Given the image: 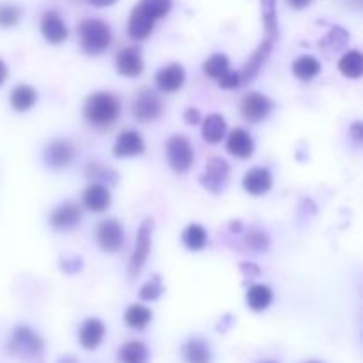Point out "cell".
Listing matches in <instances>:
<instances>
[{"mask_svg": "<svg viewBox=\"0 0 363 363\" xmlns=\"http://www.w3.org/2000/svg\"><path fill=\"white\" fill-rule=\"evenodd\" d=\"M121 113L119 99L108 92H96L85 99L84 116L91 124L99 128L112 126Z\"/></svg>", "mask_w": 363, "mask_h": 363, "instance_id": "6da1fadb", "label": "cell"}, {"mask_svg": "<svg viewBox=\"0 0 363 363\" xmlns=\"http://www.w3.org/2000/svg\"><path fill=\"white\" fill-rule=\"evenodd\" d=\"M78 39L80 46L89 55H99L105 50H108L112 43V30L108 23L98 18H87L82 23H78Z\"/></svg>", "mask_w": 363, "mask_h": 363, "instance_id": "7a4b0ae2", "label": "cell"}, {"mask_svg": "<svg viewBox=\"0 0 363 363\" xmlns=\"http://www.w3.org/2000/svg\"><path fill=\"white\" fill-rule=\"evenodd\" d=\"M11 354L21 358L25 362L39 360L45 350L43 339L35 332H32L28 326H18L14 328L13 335L9 339V346H7Z\"/></svg>", "mask_w": 363, "mask_h": 363, "instance_id": "3957f363", "label": "cell"}, {"mask_svg": "<svg viewBox=\"0 0 363 363\" xmlns=\"http://www.w3.org/2000/svg\"><path fill=\"white\" fill-rule=\"evenodd\" d=\"M167 160L174 172H186L194 163V147L184 135H174L167 142Z\"/></svg>", "mask_w": 363, "mask_h": 363, "instance_id": "277c9868", "label": "cell"}, {"mask_svg": "<svg viewBox=\"0 0 363 363\" xmlns=\"http://www.w3.org/2000/svg\"><path fill=\"white\" fill-rule=\"evenodd\" d=\"M151 234H152V220H144L137 233V241H135V250L130 259V279L140 275L145 261L151 252Z\"/></svg>", "mask_w": 363, "mask_h": 363, "instance_id": "5b68a950", "label": "cell"}, {"mask_svg": "<svg viewBox=\"0 0 363 363\" xmlns=\"http://www.w3.org/2000/svg\"><path fill=\"white\" fill-rule=\"evenodd\" d=\"M131 110H133V116L137 121L151 123V121H155L162 113V99L151 89H142L137 94V98L133 99Z\"/></svg>", "mask_w": 363, "mask_h": 363, "instance_id": "8992f818", "label": "cell"}, {"mask_svg": "<svg viewBox=\"0 0 363 363\" xmlns=\"http://www.w3.org/2000/svg\"><path fill=\"white\" fill-rule=\"evenodd\" d=\"M229 181V163L222 158H211L206 165L201 183L211 194H220Z\"/></svg>", "mask_w": 363, "mask_h": 363, "instance_id": "52a82bcc", "label": "cell"}, {"mask_svg": "<svg viewBox=\"0 0 363 363\" xmlns=\"http://www.w3.org/2000/svg\"><path fill=\"white\" fill-rule=\"evenodd\" d=\"M96 238H98V245L101 247V250L116 254L124 243V230L116 218H108L99 223Z\"/></svg>", "mask_w": 363, "mask_h": 363, "instance_id": "ba28073f", "label": "cell"}, {"mask_svg": "<svg viewBox=\"0 0 363 363\" xmlns=\"http://www.w3.org/2000/svg\"><path fill=\"white\" fill-rule=\"evenodd\" d=\"M273 103L269 101L268 96L261 94V92H250L243 98L241 103V113L250 123H261L266 117L272 113Z\"/></svg>", "mask_w": 363, "mask_h": 363, "instance_id": "9c48e42d", "label": "cell"}, {"mask_svg": "<svg viewBox=\"0 0 363 363\" xmlns=\"http://www.w3.org/2000/svg\"><path fill=\"white\" fill-rule=\"evenodd\" d=\"M82 222V209L77 202H64L50 215V225L57 230H71Z\"/></svg>", "mask_w": 363, "mask_h": 363, "instance_id": "30bf717a", "label": "cell"}, {"mask_svg": "<svg viewBox=\"0 0 363 363\" xmlns=\"http://www.w3.org/2000/svg\"><path fill=\"white\" fill-rule=\"evenodd\" d=\"M155 18L138 4L130 14V21H128V34L135 41H144L155 30Z\"/></svg>", "mask_w": 363, "mask_h": 363, "instance_id": "8fae6325", "label": "cell"}, {"mask_svg": "<svg viewBox=\"0 0 363 363\" xmlns=\"http://www.w3.org/2000/svg\"><path fill=\"white\" fill-rule=\"evenodd\" d=\"M73 144L69 140H62V138H57V140L50 142L45 149V162L52 169H64V167H67L73 162Z\"/></svg>", "mask_w": 363, "mask_h": 363, "instance_id": "7c38bea8", "label": "cell"}, {"mask_svg": "<svg viewBox=\"0 0 363 363\" xmlns=\"http://www.w3.org/2000/svg\"><path fill=\"white\" fill-rule=\"evenodd\" d=\"M41 32L46 41L52 43V45H60V43L66 41L67 34H69L62 16L59 13H55V11L45 13V16L41 20Z\"/></svg>", "mask_w": 363, "mask_h": 363, "instance_id": "4fadbf2b", "label": "cell"}, {"mask_svg": "<svg viewBox=\"0 0 363 363\" xmlns=\"http://www.w3.org/2000/svg\"><path fill=\"white\" fill-rule=\"evenodd\" d=\"M116 64L117 71H119V74H123V77L135 78L144 71V60H142L140 50H138L137 46H128V48L121 50V52L117 53Z\"/></svg>", "mask_w": 363, "mask_h": 363, "instance_id": "5bb4252c", "label": "cell"}, {"mask_svg": "<svg viewBox=\"0 0 363 363\" xmlns=\"http://www.w3.org/2000/svg\"><path fill=\"white\" fill-rule=\"evenodd\" d=\"M269 52H272V39H264V41L259 45V48L252 53L250 59L247 60L243 69L240 71L241 84H248V82H252L255 77H257L262 64H264L266 59L269 57Z\"/></svg>", "mask_w": 363, "mask_h": 363, "instance_id": "9a60e30c", "label": "cell"}, {"mask_svg": "<svg viewBox=\"0 0 363 363\" xmlns=\"http://www.w3.org/2000/svg\"><path fill=\"white\" fill-rule=\"evenodd\" d=\"M145 149L144 138L137 131H124L117 137L116 145H113V155L117 158H130V156L142 155Z\"/></svg>", "mask_w": 363, "mask_h": 363, "instance_id": "2e32d148", "label": "cell"}, {"mask_svg": "<svg viewBox=\"0 0 363 363\" xmlns=\"http://www.w3.org/2000/svg\"><path fill=\"white\" fill-rule=\"evenodd\" d=\"M184 69L181 64H169V66L162 67L156 74V85L160 91L163 92H176L183 87L184 84Z\"/></svg>", "mask_w": 363, "mask_h": 363, "instance_id": "e0dca14e", "label": "cell"}, {"mask_svg": "<svg viewBox=\"0 0 363 363\" xmlns=\"http://www.w3.org/2000/svg\"><path fill=\"white\" fill-rule=\"evenodd\" d=\"M103 337H105V325L99 319H87L78 332V340L87 351L98 350L99 344L103 342Z\"/></svg>", "mask_w": 363, "mask_h": 363, "instance_id": "ac0fdd59", "label": "cell"}, {"mask_svg": "<svg viewBox=\"0 0 363 363\" xmlns=\"http://www.w3.org/2000/svg\"><path fill=\"white\" fill-rule=\"evenodd\" d=\"M272 184V174H269L268 169H262V167L248 170L243 177V188L250 195H255V197H257V195H264L266 191H269Z\"/></svg>", "mask_w": 363, "mask_h": 363, "instance_id": "d6986e66", "label": "cell"}, {"mask_svg": "<svg viewBox=\"0 0 363 363\" xmlns=\"http://www.w3.org/2000/svg\"><path fill=\"white\" fill-rule=\"evenodd\" d=\"M227 151L236 158H250L254 155V140L247 131L236 128L227 138Z\"/></svg>", "mask_w": 363, "mask_h": 363, "instance_id": "ffe728a7", "label": "cell"}, {"mask_svg": "<svg viewBox=\"0 0 363 363\" xmlns=\"http://www.w3.org/2000/svg\"><path fill=\"white\" fill-rule=\"evenodd\" d=\"M112 197H110L108 188L103 184H91L87 190L84 191V204L85 208L91 209L94 213H103L108 209Z\"/></svg>", "mask_w": 363, "mask_h": 363, "instance_id": "44dd1931", "label": "cell"}, {"mask_svg": "<svg viewBox=\"0 0 363 363\" xmlns=\"http://www.w3.org/2000/svg\"><path fill=\"white\" fill-rule=\"evenodd\" d=\"M38 101V92L30 85H18L11 92V106H13L16 112H27Z\"/></svg>", "mask_w": 363, "mask_h": 363, "instance_id": "7402d4cb", "label": "cell"}, {"mask_svg": "<svg viewBox=\"0 0 363 363\" xmlns=\"http://www.w3.org/2000/svg\"><path fill=\"white\" fill-rule=\"evenodd\" d=\"M149 350L140 340H130L119 350V363H147Z\"/></svg>", "mask_w": 363, "mask_h": 363, "instance_id": "603a6c76", "label": "cell"}, {"mask_svg": "<svg viewBox=\"0 0 363 363\" xmlns=\"http://www.w3.org/2000/svg\"><path fill=\"white\" fill-rule=\"evenodd\" d=\"M225 131L227 123L220 113H213V116H208L204 119V124H202V137L209 144H216V142L222 140L225 137Z\"/></svg>", "mask_w": 363, "mask_h": 363, "instance_id": "cb8c5ba5", "label": "cell"}, {"mask_svg": "<svg viewBox=\"0 0 363 363\" xmlns=\"http://www.w3.org/2000/svg\"><path fill=\"white\" fill-rule=\"evenodd\" d=\"M272 301H273V293L269 287L257 284V286H252L250 289H248L247 303L254 312L266 311V308L272 305Z\"/></svg>", "mask_w": 363, "mask_h": 363, "instance_id": "d4e9b609", "label": "cell"}, {"mask_svg": "<svg viewBox=\"0 0 363 363\" xmlns=\"http://www.w3.org/2000/svg\"><path fill=\"white\" fill-rule=\"evenodd\" d=\"M184 360L186 363H209L211 362V351L208 344L201 339H191L184 344Z\"/></svg>", "mask_w": 363, "mask_h": 363, "instance_id": "484cf974", "label": "cell"}, {"mask_svg": "<svg viewBox=\"0 0 363 363\" xmlns=\"http://www.w3.org/2000/svg\"><path fill=\"white\" fill-rule=\"evenodd\" d=\"M339 69L346 78H360L363 74V55L358 50H351L339 60Z\"/></svg>", "mask_w": 363, "mask_h": 363, "instance_id": "4316f807", "label": "cell"}, {"mask_svg": "<svg viewBox=\"0 0 363 363\" xmlns=\"http://www.w3.org/2000/svg\"><path fill=\"white\" fill-rule=\"evenodd\" d=\"M319 71H321V64H319V60L312 55L300 57V59L294 60L293 64V73L296 74V78H300V80L303 82H308L314 77H318Z\"/></svg>", "mask_w": 363, "mask_h": 363, "instance_id": "83f0119b", "label": "cell"}, {"mask_svg": "<svg viewBox=\"0 0 363 363\" xmlns=\"http://www.w3.org/2000/svg\"><path fill=\"white\" fill-rule=\"evenodd\" d=\"M151 319L152 312L144 305H131L126 311V315H124L126 325L133 330H144L151 323Z\"/></svg>", "mask_w": 363, "mask_h": 363, "instance_id": "f1b7e54d", "label": "cell"}, {"mask_svg": "<svg viewBox=\"0 0 363 363\" xmlns=\"http://www.w3.org/2000/svg\"><path fill=\"white\" fill-rule=\"evenodd\" d=\"M183 243L191 252L202 250L206 247V243H208V234H206L204 227L197 225V223L188 225L183 233Z\"/></svg>", "mask_w": 363, "mask_h": 363, "instance_id": "f546056e", "label": "cell"}, {"mask_svg": "<svg viewBox=\"0 0 363 363\" xmlns=\"http://www.w3.org/2000/svg\"><path fill=\"white\" fill-rule=\"evenodd\" d=\"M262 4V21H264L266 32H268V39H277L279 35V23H277V0H261Z\"/></svg>", "mask_w": 363, "mask_h": 363, "instance_id": "4dcf8cb0", "label": "cell"}, {"mask_svg": "<svg viewBox=\"0 0 363 363\" xmlns=\"http://www.w3.org/2000/svg\"><path fill=\"white\" fill-rule=\"evenodd\" d=\"M21 16H23V9L18 4L2 2L0 4V27L9 28L16 27L20 23Z\"/></svg>", "mask_w": 363, "mask_h": 363, "instance_id": "1f68e13d", "label": "cell"}, {"mask_svg": "<svg viewBox=\"0 0 363 363\" xmlns=\"http://www.w3.org/2000/svg\"><path fill=\"white\" fill-rule=\"evenodd\" d=\"M202 69L208 77L211 78H220L229 71V59L222 53H215V55L209 57L204 64H202Z\"/></svg>", "mask_w": 363, "mask_h": 363, "instance_id": "d6a6232c", "label": "cell"}, {"mask_svg": "<svg viewBox=\"0 0 363 363\" xmlns=\"http://www.w3.org/2000/svg\"><path fill=\"white\" fill-rule=\"evenodd\" d=\"M140 6L151 14L155 20H160V18L167 16L172 7V0H142Z\"/></svg>", "mask_w": 363, "mask_h": 363, "instance_id": "836d02e7", "label": "cell"}, {"mask_svg": "<svg viewBox=\"0 0 363 363\" xmlns=\"http://www.w3.org/2000/svg\"><path fill=\"white\" fill-rule=\"evenodd\" d=\"M163 293V287L162 284H160V280H151V282H147L145 286H142L140 289V298L144 301H155L158 300L160 294Z\"/></svg>", "mask_w": 363, "mask_h": 363, "instance_id": "e575fe53", "label": "cell"}, {"mask_svg": "<svg viewBox=\"0 0 363 363\" xmlns=\"http://www.w3.org/2000/svg\"><path fill=\"white\" fill-rule=\"evenodd\" d=\"M218 84L222 89H236L241 85L240 73H233V71H227L223 77L218 78Z\"/></svg>", "mask_w": 363, "mask_h": 363, "instance_id": "d590c367", "label": "cell"}, {"mask_svg": "<svg viewBox=\"0 0 363 363\" xmlns=\"http://www.w3.org/2000/svg\"><path fill=\"white\" fill-rule=\"evenodd\" d=\"M184 121H186L188 124H199L201 123V113H199L197 108H188L186 112H184Z\"/></svg>", "mask_w": 363, "mask_h": 363, "instance_id": "8d00e7d4", "label": "cell"}, {"mask_svg": "<svg viewBox=\"0 0 363 363\" xmlns=\"http://www.w3.org/2000/svg\"><path fill=\"white\" fill-rule=\"evenodd\" d=\"M311 2L312 0H287V4L294 9H305V7L311 6Z\"/></svg>", "mask_w": 363, "mask_h": 363, "instance_id": "74e56055", "label": "cell"}, {"mask_svg": "<svg viewBox=\"0 0 363 363\" xmlns=\"http://www.w3.org/2000/svg\"><path fill=\"white\" fill-rule=\"evenodd\" d=\"M89 2H91L94 7H110L113 6V4L119 2V0H89Z\"/></svg>", "mask_w": 363, "mask_h": 363, "instance_id": "f35d334b", "label": "cell"}, {"mask_svg": "<svg viewBox=\"0 0 363 363\" xmlns=\"http://www.w3.org/2000/svg\"><path fill=\"white\" fill-rule=\"evenodd\" d=\"M351 133H353L354 140H357V142H360V140H362V124H360V123H357V124H354V126L351 128Z\"/></svg>", "mask_w": 363, "mask_h": 363, "instance_id": "ab89813d", "label": "cell"}, {"mask_svg": "<svg viewBox=\"0 0 363 363\" xmlns=\"http://www.w3.org/2000/svg\"><path fill=\"white\" fill-rule=\"evenodd\" d=\"M6 78H7V66L4 60H0V85L6 82Z\"/></svg>", "mask_w": 363, "mask_h": 363, "instance_id": "60d3db41", "label": "cell"}, {"mask_svg": "<svg viewBox=\"0 0 363 363\" xmlns=\"http://www.w3.org/2000/svg\"><path fill=\"white\" fill-rule=\"evenodd\" d=\"M57 363H78V362H77V358H74V357H60L59 362H57Z\"/></svg>", "mask_w": 363, "mask_h": 363, "instance_id": "b9f144b4", "label": "cell"}, {"mask_svg": "<svg viewBox=\"0 0 363 363\" xmlns=\"http://www.w3.org/2000/svg\"><path fill=\"white\" fill-rule=\"evenodd\" d=\"M259 363H277V362H272V360H268V362H259Z\"/></svg>", "mask_w": 363, "mask_h": 363, "instance_id": "7bdbcfd3", "label": "cell"}, {"mask_svg": "<svg viewBox=\"0 0 363 363\" xmlns=\"http://www.w3.org/2000/svg\"><path fill=\"white\" fill-rule=\"evenodd\" d=\"M311 363H319V362H311Z\"/></svg>", "mask_w": 363, "mask_h": 363, "instance_id": "ee69618b", "label": "cell"}]
</instances>
